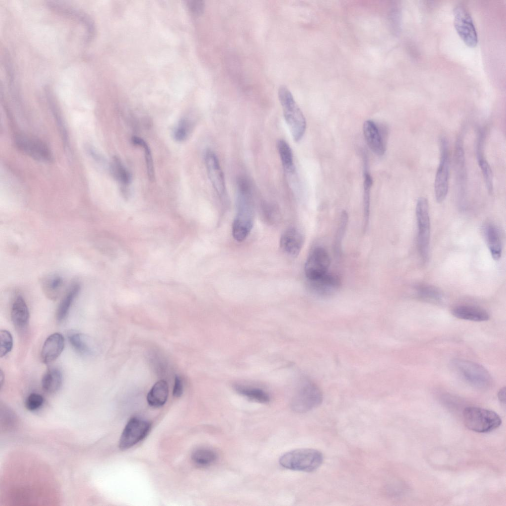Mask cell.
Masks as SVG:
<instances>
[{
    "instance_id": "cell-12",
    "label": "cell",
    "mask_w": 506,
    "mask_h": 506,
    "mask_svg": "<svg viewBox=\"0 0 506 506\" xmlns=\"http://www.w3.org/2000/svg\"><path fill=\"white\" fill-rule=\"evenodd\" d=\"M330 258L322 247H316L309 253L305 264L304 272L308 281L315 280L328 272Z\"/></svg>"
},
{
    "instance_id": "cell-39",
    "label": "cell",
    "mask_w": 506,
    "mask_h": 506,
    "mask_svg": "<svg viewBox=\"0 0 506 506\" xmlns=\"http://www.w3.org/2000/svg\"><path fill=\"white\" fill-rule=\"evenodd\" d=\"M187 5L190 11L195 14H201L205 8L204 2L202 0H189Z\"/></svg>"
},
{
    "instance_id": "cell-21",
    "label": "cell",
    "mask_w": 506,
    "mask_h": 506,
    "mask_svg": "<svg viewBox=\"0 0 506 506\" xmlns=\"http://www.w3.org/2000/svg\"><path fill=\"white\" fill-rule=\"evenodd\" d=\"M484 234L486 242L493 258L499 260L502 254V241L501 235L497 227L493 224L488 223L484 228Z\"/></svg>"
},
{
    "instance_id": "cell-31",
    "label": "cell",
    "mask_w": 506,
    "mask_h": 506,
    "mask_svg": "<svg viewBox=\"0 0 506 506\" xmlns=\"http://www.w3.org/2000/svg\"><path fill=\"white\" fill-rule=\"evenodd\" d=\"M365 159L364 160L363 196L364 226L365 228L367 226L369 221L370 205V192L373 184V179L367 169V161Z\"/></svg>"
},
{
    "instance_id": "cell-9",
    "label": "cell",
    "mask_w": 506,
    "mask_h": 506,
    "mask_svg": "<svg viewBox=\"0 0 506 506\" xmlns=\"http://www.w3.org/2000/svg\"><path fill=\"white\" fill-rule=\"evenodd\" d=\"M151 428V423L139 418H131L126 424L119 441V448L126 450L143 440Z\"/></svg>"
},
{
    "instance_id": "cell-17",
    "label": "cell",
    "mask_w": 506,
    "mask_h": 506,
    "mask_svg": "<svg viewBox=\"0 0 506 506\" xmlns=\"http://www.w3.org/2000/svg\"><path fill=\"white\" fill-rule=\"evenodd\" d=\"M308 281L311 290L315 294L322 296L334 294L340 285L339 278L336 275L329 272L315 280Z\"/></svg>"
},
{
    "instance_id": "cell-4",
    "label": "cell",
    "mask_w": 506,
    "mask_h": 506,
    "mask_svg": "<svg viewBox=\"0 0 506 506\" xmlns=\"http://www.w3.org/2000/svg\"><path fill=\"white\" fill-rule=\"evenodd\" d=\"M451 365L455 373L466 383L479 389H486L492 383L490 373L483 366L467 360L456 359Z\"/></svg>"
},
{
    "instance_id": "cell-5",
    "label": "cell",
    "mask_w": 506,
    "mask_h": 506,
    "mask_svg": "<svg viewBox=\"0 0 506 506\" xmlns=\"http://www.w3.org/2000/svg\"><path fill=\"white\" fill-rule=\"evenodd\" d=\"M463 420L469 429L478 433H486L498 428L502 423L496 412L482 408L468 407L463 411Z\"/></svg>"
},
{
    "instance_id": "cell-20",
    "label": "cell",
    "mask_w": 506,
    "mask_h": 506,
    "mask_svg": "<svg viewBox=\"0 0 506 506\" xmlns=\"http://www.w3.org/2000/svg\"><path fill=\"white\" fill-rule=\"evenodd\" d=\"M11 318L12 322L18 330H23L26 328L29 320V312L27 304L20 296H18L13 301L11 310Z\"/></svg>"
},
{
    "instance_id": "cell-34",
    "label": "cell",
    "mask_w": 506,
    "mask_h": 506,
    "mask_svg": "<svg viewBox=\"0 0 506 506\" xmlns=\"http://www.w3.org/2000/svg\"><path fill=\"white\" fill-rule=\"evenodd\" d=\"M418 297L431 302H438L442 298V294L437 288L429 285H421L416 288Z\"/></svg>"
},
{
    "instance_id": "cell-40",
    "label": "cell",
    "mask_w": 506,
    "mask_h": 506,
    "mask_svg": "<svg viewBox=\"0 0 506 506\" xmlns=\"http://www.w3.org/2000/svg\"><path fill=\"white\" fill-rule=\"evenodd\" d=\"M183 386L182 380L180 377L176 376L173 389V395L175 397H180L183 393Z\"/></svg>"
},
{
    "instance_id": "cell-41",
    "label": "cell",
    "mask_w": 506,
    "mask_h": 506,
    "mask_svg": "<svg viewBox=\"0 0 506 506\" xmlns=\"http://www.w3.org/2000/svg\"><path fill=\"white\" fill-rule=\"evenodd\" d=\"M498 397L499 400L503 404L506 403V387H502L498 393Z\"/></svg>"
},
{
    "instance_id": "cell-15",
    "label": "cell",
    "mask_w": 506,
    "mask_h": 506,
    "mask_svg": "<svg viewBox=\"0 0 506 506\" xmlns=\"http://www.w3.org/2000/svg\"><path fill=\"white\" fill-rule=\"evenodd\" d=\"M65 344L64 337L59 333L50 335L45 340L41 352L42 361L48 364L57 358L62 352Z\"/></svg>"
},
{
    "instance_id": "cell-42",
    "label": "cell",
    "mask_w": 506,
    "mask_h": 506,
    "mask_svg": "<svg viewBox=\"0 0 506 506\" xmlns=\"http://www.w3.org/2000/svg\"><path fill=\"white\" fill-rule=\"evenodd\" d=\"M3 379H4V375H3V373H2V371L1 370L0 374V381L1 386H2L1 385H2V383H3Z\"/></svg>"
},
{
    "instance_id": "cell-23",
    "label": "cell",
    "mask_w": 506,
    "mask_h": 506,
    "mask_svg": "<svg viewBox=\"0 0 506 506\" xmlns=\"http://www.w3.org/2000/svg\"><path fill=\"white\" fill-rule=\"evenodd\" d=\"M62 383L61 371L55 368L48 369L42 380V386L47 393H53L59 390Z\"/></svg>"
},
{
    "instance_id": "cell-22",
    "label": "cell",
    "mask_w": 506,
    "mask_h": 506,
    "mask_svg": "<svg viewBox=\"0 0 506 506\" xmlns=\"http://www.w3.org/2000/svg\"><path fill=\"white\" fill-rule=\"evenodd\" d=\"M168 395V383L166 380H161L156 382L148 393L147 401L150 406L160 407L166 403Z\"/></svg>"
},
{
    "instance_id": "cell-27",
    "label": "cell",
    "mask_w": 506,
    "mask_h": 506,
    "mask_svg": "<svg viewBox=\"0 0 506 506\" xmlns=\"http://www.w3.org/2000/svg\"><path fill=\"white\" fill-rule=\"evenodd\" d=\"M68 339L72 347L78 352L86 355L93 353V341L86 335L81 333L71 334L68 336Z\"/></svg>"
},
{
    "instance_id": "cell-29",
    "label": "cell",
    "mask_w": 506,
    "mask_h": 506,
    "mask_svg": "<svg viewBox=\"0 0 506 506\" xmlns=\"http://www.w3.org/2000/svg\"><path fill=\"white\" fill-rule=\"evenodd\" d=\"M110 170L113 177L124 187L131 181V175L121 160L114 157L110 164Z\"/></svg>"
},
{
    "instance_id": "cell-3",
    "label": "cell",
    "mask_w": 506,
    "mask_h": 506,
    "mask_svg": "<svg viewBox=\"0 0 506 506\" xmlns=\"http://www.w3.org/2000/svg\"><path fill=\"white\" fill-rule=\"evenodd\" d=\"M322 453L311 448H300L289 451L279 459L280 464L291 470L312 472L318 469L323 462Z\"/></svg>"
},
{
    "instance_id": "cell-18",
    "label": "cell",
    "mask_w": 506,
    "mask_h": 506,
    "mask_svg": "<svg viewBox=\"0 0 506 506\" xmlns=\"http://www.w3.org/2000/svg\"><path fill=\"white\" fill-rule=\"evenodd\" d=\"M454 165L458 192L462 196H463L466 189V175L464 151L462 140L460 137L458 138L456 143L454 152Z\"/></svg>"
},
{
    "instance_id": "cell-30",
    "label": "cell",
    "mask_w": 506,
    "mask_h": 506,
    "mask_svg": "<svg viewBox=\"0 0 506 506\" xmlns=\"http://www.w3.org/2000/svg\"><path fill=\"white\" fill-rule=\"evenodd\" d=\"M63 280L61 277L52 275L43 280L42 286L44 292L48 297L56 299L63 288Z\"/></svg>"
},
{
    "instance_id": "cell-19",
    "label": "cell",
    "mask_w": 506,
    "mask_h": 506,
    "mask_svg": "<svg viewBox=\"0 0 506 506\" xmlns=\"http://www.w3.org/2000/svg\"><path fill=\"white\" fill-rule=\"evenodd\" d=\"M452 315L460 319L475 322L486 321L489 319V314L484 309L471 305H459L452 310Z\"/></svg>"
},
{
    "instance_id": "cell-6",
    "label": "cell",
    "mask_w": 506,
    "mask_h": 506,
    "mask_svg": "<svg viewBox=\"0 0 506 506\" xmlns=\"http://www.w3.org/2000/svg\"><path fill=\"white\" fill-rule=\"evenodd\" d=\"M323 394L319 386L312 380L304 378L299 384L291 401V408L295 412L306 413L321 404Z\"/></svg>"
},
{
    "instance_id": "cell-8",
    "label": "cell",
    "mask_w": 506,
    "mask_h": 506,
    "mask_svg": "<svg viewBox=\"0 0 506 506\" xmlns=\"http://www.w3.org/2000/svg\"><path fill=\"white\" fill-rule=\"evenodd\" d=\"M440 158L434 181V193L436 201L442 202L449 189L450 175V151L449 143L445 137L440 141Z\"/></svg>"
},
{
    "instance_id": "cell-24",
    "label": "cell",
    "mask_w": 506,
    "mask_h": 506,
    "mask_svg": "<svg viewBox=\"0 0 506 506\" xmlns=\"http://www.w3.org/2000/svg\"><path fill=\"white\" fill-rule=\"evenodd\" d=\"M483 149V146H476V157L488 191L489 193H492L494 189L493 174L489 164L484 157Z\"/></svg>"
},
{
    "instance_id": "cell-28",
    "label": "cell",
    "mask_w": 506,
    "mask_h": 506,
    "mask_svg": "<svg viewBox=\"0 0 506 506\" xmlns=\"http://www.w3.org/2000/svg\"><path fill=\"white\" fill-rule=\"evenodd\" d=\"M234 389L239 394L252 401L260 403H266L270 401L268 394L260 388L236 384Z\"/></svg>"
},
{
    "instance_id": "cell-11",
    "label": "cell",
    "mask_w": 506,
    "mask_h": 506,
    "mask_svg": "<svg viewBox=\"0 0 506 506\" xmlns=\"http://www.w3.org/2000/svg\"><path fill=\"white\" fill-rule=\"evenodd\" d=\"M454 27L464 42L474 47L477 43V35L472 19L464 6L457 5L454 10Z\"/></svg>"
},
{
    "instance_id": "cell-25",
    "label": "cell",
    "mask_w": 506,
    "mask_h": 506,
    "mask_svg": "<svg viewBox=\"0 0 506 506\" xmlns=\"http://www.w3.org/2000/svg\"><path fill=\"white\" fill-rule=\"evenodd\" d=\"M80 290L78 284H75L69 289L60 301L56 311V318L58 322L64 320L66 317L74 299Z\"/></svg>"
},
{
    "instance_id": "cell-14",
    "label": "cell",
    "mask_w": 506,
    "mask_h": 506,
    "mask_svg": "<svg viewBox=\"0 0 506 506\" xmlns=\"http://www.w3.org/2000/svg\"><path fill=\"white\" fill-rule=\"evenodd\" d=\"M303 243V236L299 230L295 227L286 229L280 240V246L282 251L291 256H296L299 253Z\"/></svg>"
},
{
    "instance_id": "cell-10",
    "label": "cell",
    "mask_w": 506,
    "mask_h": 506,
    "mask_svg": "<svg viewBox=\"0 0 506 506\" xmlns=\"http://www.w3.org/2000/svg\"><path fill=\"white\" fill-rule=\"evenodd\" d=\"M15 144L20 151L36 161L50 163L53 160L48 146L38 139L19 134L15 137Z\"/></svg>"
},
{
    "instance_id": "cell-16",
    "label": "cell",
    "mask_w": 506,
    "mask_h": 506,
    "mask_svg": "<svg viewBox=\"0 0 506 506\" xmlns=\"http://www.w3.org/2000/svg\"><path fill=\"white\" fill-rule=\"evenodd\" d=\"M363 131L370 149L377 155L382 156L385 150V143L375 123L372 120L366 121L363 124Z\"/></svg>"
},
{
    "instance_id": "cell-13",
    "label": "cell",
    "mask_w": 506,
    "mask_h": 506,
    "mask_svg": "<svg viewBox=\"0 0 506 506\" xmlns=\"http://www.w3.org/2000/svg\"><path fill=\"white\" fill-rule=\"evenodd\" d=\"M205 161L212 187L219 196H224L226 191L224 175L216 154L212 150L208 149L205 152Z\"/></svg>"
},
{
    "instance_id": "cell-36",
    "label": "cell",
    "mask_w": 506,
    "mask_h": 506,
    "mask_svg": "<svg viewBox=\"0 0 506 506\" xmlns=\"http://www.w3.org/2000/svg\"><path fill=\"white\" fill-rule=\"evenodd\" d=\"M0 356L3 357L12 350L13 341L11 333L6 330H0Z\"/></svg>"
},
{
    "instance_id": "cell-35",
    "label": "cell",
    "mask_w": 506,
    "mask_h": 506,
    "mask_svg": "<svg viewBox=\"0 0 506 506\" xmlns=\"http://www.w3.org/2000/svg\"><path fill=\"white\" fill-rule=\"evenodd\" d=\"M192 126L190 120L186 118L180 120L174 130V139L178 142L185 140L191 132Z\"/></svg>"
},
{
    "instance_id": "cell-1",
    "label": "cell",
    "mask_w": 506,
    "mask_h": 506,
    "mask_svg": "<svg viewBox=\"0 0 506 506\" xmlns=\"http://www.w3.org/2000/svg\"><path fill=\"white\" fill-rule=\"evenodd\" d=\"M237 209L232 228V236L242 242L250 234L253 224V203L251 185L241 182L237 185Z\"/></svg>"
},
{
    "instance_id": "cell-32",
    "label": "cell",
    "mask_w": 506,
    "mask_h": 506,
    "mask_svg": "<svg viewBox=\"0 0 506 506\" xmlns=\"http://www.w3.org/2000/svg\"><path fill=\"white\" fill-rule=\"evenodd\" d=\"M131 141L134 145L143 148L148 177L150 181H153L155 179L154 167L151 151L149 146L144 139L136 136H133L131 138Z\"/></svg>"
},
{
    "instance_id": "cell-38",
    "label": "cell",
    "mask_w": 506,
    "mask_h": 506,
    "mask_svg": "<svg viewBox=\"0 0 506 506\" xmlns=\"http://www.w3.org/2000/svg\"><path fill=\"white\" fill-rule=\"evenodd\" d=\"M347 218L348 216L346 212L345 211H343L341 214L340 226L338 230L337 236L336 237V240L335 242L336 250L338 253L340 250L339 249L341 241V238L342 237V235L344 234L345 226H346Z\"/></svg>"
},
{
    "instance_id": "cell-33",
    "label": "cell",
    "mask_w": 506,
    "mask_h": 506,
    "mask_svg": "<svg viewBox=\"0 0 506 506\" xmlns=\"http://www.w3.org/2000/svg\"><path fill=\"white\" fill-rule=\"evenodd\" d=\"M194 464L200 466H207L212 464L216 460V453L207 448H200L194 451L191 456Z\"/></svg>"
},
{
    "instance_id": "cell-7",
    "label": "cell",
    "mask_w": 506,
    "mask_h": 506,
    "mask_svg": "<svg viewBox=\"0 0 506 506\" xmlns=\"http://www.w3.org/2000/svg\"><path fill=\"white\" fill-rule=\"evenodd\" d=\"M429 204L426 198L420 197L417 202L416 215L418 226L417 246L422 259L427 260L430 241Z\"/></svg>"
},
{
    "instance_id": "cell-26",
    "label": "cell",
    "mask_w": 506,
    "mask_h": 506,
    "mask_svg": "<svg viewBox=\"0 0 506 506\" xmlns=\"http://www.w3.org/2000/svg\"><path fill=\"white\" fill-rule=\"evenodd\" d=\"M277 149L285 171L288 173H293L295 171V167L290 146L285 140L280 139L277 142Z\"/></svg>"
},
{
    "instance_id": "cell-37",
    "label": "cell",
    "mask_w": 506,
    "mask_h": 506,
    "mask_svg": "<svg viewBox=\"0 0 506 506\" xmlns=\"http://www.w3.org/2000/svg\"><path fill=\"white\" fill-rule=\"evenodd\" d=\"M43 402V398L41 394L33 393L27 397L25 406L28 410L34 411L39 408L42 405Z\"/></svg>"
},
{
    "instance_id": "cell-2",
    "label": "cell",
    "mask_w": 506,
    "mask_h": 506,
    "mask_svg": "<svg viewBox=\"0 0 506 506\" xmlns=\"http://www.w3.org/2000/svg\"><path fill=\"white\" fill-rule=\"evenodd\" d=\"M278 94L285 121L294 141L298 142L303 137L306 130L305 118L287 86L281 85Z\"/></svg>"
}]
</instances>
